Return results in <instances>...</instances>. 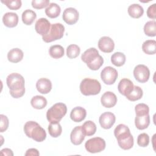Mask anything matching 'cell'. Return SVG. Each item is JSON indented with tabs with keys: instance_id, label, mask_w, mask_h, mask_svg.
I'll use <instances>...</instances> for the list:
<instances>
[{
	"instance_id": "cell-36",
	"label": "cell",
	"mask_w": 156,
	"mask_h": 156,
	"mask_svg": "<svg viewBox=\"0 0 156 156\" xmlns=\"http://www.w3.org/2000/svg\"><path fill=\"white\" fill-rule=\"evenodd\" d=\"M2 2L4 3L9 9L15 10L19 9L22 5L21 0H5L2 1Z\"/></svg>"
},
{
	"instance_id": "cell-33",
	"label": "cell",
	"mask_w": 156,
	"mask_h": 156,
	"mask_svg": "<svg viewBox=\"0 0 156 156\" xmlns=\"http://www.w3.org/2000/svg\"><path fill=\"white\" fill-rule=\"evenodd\" d=\"M144 34L149 37L156 35V22L155 20L147 21L144 26Z\"/></svg>"
},
{
	"instance_id": "cell-39",
	"label": "cell",
	"mask_w": 156,
	"mask_h": 156,
	"mask_svg": "<svg viewBox=\"0 0 156 156\" xmlns=\"http://www.w3.org/2000/svg\"><path fill=\"white\" fill-rule=\"evenodd\" d=\"M104 63V59L101 55H100L97 59L92 62L91 63L87 65L88 68H90L91 70L96 71L100 68V67L103 65Z\"/></svg>"
},
{
	"instance_id": "cell-15",
	"label": "cell",
	"mask_w": 156,
	"mask_h": 156,
	"mask_svg": "<svg viewBox=\"0 0 156 156\" xmlns=\"http://www.w3.org/2000/svg\"><path fill=\"white\" fill-rule=\"evenodd\" d=\"M133 86V83L130 80L124 78L119 81L118 85V89L121 94L126 96L132 91Z\"/></svg>"
},
{
	"instance_id": "cell-17",
	"label": "cell",
	"mask_w": 156,
	"mask_h": 156,
	"mask_svg": "<svg viewBox=\"0 0 156 156\" xmlns=\"http://www.w3.org/2000/svg\"><path fill=\"white\" fill-rule=\"evenodd\" d=\"M114 135L115 138L117 139V141H119L127 138L132 134L130 133L129 128L126 125L120 124L115 129Z\"/></svg>"
},
{
	"instance_id": "cell-28",
	"label": "cell",
	"mask_w": 156,
	"mask_h": 156,
	"mask_svg": "<svg viewBox=\"0 0 156 156\" xmlns=\"http://www.w3.org/2000/svg\"><path fill=\"white\" fill-rule=\"evenodd\" d=\"M49 54L51 57L57 59L62 57L64 55L65 51L61 45L55 44L49 48Z\"/></svg>"
},
{
	"instance_id": "cell-24",
	"label": "cell",
	"mask_w": 156,
	"mask_h": 156,
	"mask_svg": "<svg viewBox=\"0 0 156 156\" xmlns=\"http://www.w3.org/2000/svg\"><path fill=\"white\" fill-rule=\"evenodd\" d=\"M61 12L60 7L54 2H51L45 9L46 15L51 18H55L59 16Z\"/></svg>"
},
{
	"instance_id": "cell-32",
	"label": "cell",
	"mask_w": 156,
	"mask_h": 156,
	"mask_svg": "<svg viewBox=\"0 0 156 156\" xmlns=\"http://www.w3.org/2000/svg\"><path fill=\"white\" fill-rule=\"evenodd\" d=\"M142 89L138 86H133L132 91L126 97L130 101H136L140 99L143 96Z\"/></svg>"
},
{
	"instance_id": "cell-3",
	"label": "cell",
	"mask_w": 156,
	"mask_h": 156,
	"mask_svg": "<svg viewBox=\"0 0 156 156\" xmlns=\"http://www.w3.org/2000/svg\"><path fill=\"white\" fill-rule=\"evenodd\" d=\"M101 90V83L96 79L85 78L80 84V92L85 96L96 95L100 93Z\"/></svg>"
},
{
	"instance_id": "cell-44",
	"label": "cell",
	"mask_w": 156,
	"mask_h": 156,
	"mask_svg": "<svg viewBox=\"0 0 156 156\" xmlns=\"http://www.w3.org/2000/svg\"><path fill=\"white\" fill-rule=\"evenodd\" d=\"M1 155H13V153L12 151L9 148H4L1 151Z\"/></svg>"
},
{
	"instance_id": "cell-19",
	"label": "cell",
	"mask_w": 156,
	"mask_h": 156,
	"mask_svg": "<svg viewBox=\"0 0 156 156\" xmlns=\"http://www.w3.org/2000/svg\"><path fill=\"white\" fill-rule=\"evenodd\" d=\"M2 22L7 27H14L18 23V16L16 13L7 12L3 15Z\"/></svg>"
},
{
	"instance_id": "cell-18",
	"label": "cell",
	"mask_w": 156,
	"mask_h": 156,
	"mask_svg": "<svg viewBox=\"0 0 156 156\" xmlns=\"http://www.w3.org/2000/svg\"><path fill=\"white\" fill-rule=\"evenodd\" d=\"M36 88L38 91L41 94H47L52 89V83L47 78H40L36 83Z\"/></svg>"
},
{
	"instance_id": "cell-11",
	"label": "cell",
	"mask_w": 156,
	"mask_h": 156,
	"mask_svg": "<svg viewBox=\"0 0 156 156\" xmlns=\"http://www.w3.org/2000/svg\"><path fill=\"white\" fill-rule=\"evenodd\" d=\"M51 23L50 22L44 18H41L38 19L35 24V29L36 32L44 36L48 34L51 28Z\"/></svg>"
},
{
	"instance_id": "cell-7",
	"label": "cell",
	"mask_w": 156,
	"mask_h": 156,
	"mask_svg": "<svg viewBox=\"0 0 156 156\" xmlns=\"http://www.w3.org/2000/svg\"><path fill=\"white\" fill-rule=\"evenodd\" d=\"M118 74L117 70L112 66L105 67L101 73V78L103 82L106 85L113 84L117 77Z\"/></svg>"
},
{
	"instance_id": "cell-42",
	"label": "cell",
	"mask_w": 156,
	"mask_h": 156,
	"mask_svg": "<svg viewBox=\"0 0 156 156\" xmlns=\"http://www.w3.org/2000/svg\"><path fill=\"white\" fill-rule=\"evenodd\" d=\"M156 4L150 5L147 10V15L149 18L155 20L156 18Z\"/></svg>"
},
{
	"instance_id": "cell-23",
	"label": "cell",
	"mask_w": 156,
	"mask_h": 156,
	"mask_svg": "<svg viewBox=\"0 0 156 156\" xmlns=\"http://www.w3.org/2000/svg\"><path fill=\"white\" fill-rule=\"evenodd\" d=\"M130 16L133 18H139L144 13V9L141 5L138 4H133L130 5L127 9Z\"/></svg>"
},
{
	"instance_id": "cell-4",
	"label": "cell",
	"mask_w": 156,
	"mask_h": 156,
	"mask_svg": "<svg viewBox=\"0 0 156 156\" xmlns=\"http://www.w3.org/2000/svg\"><path fill=\"white\" fill-rule=\"evenodd\" d=\"M67 112L66 105L62 102L54 104L46 112V118L49 122H60Z\"/></svg>"
},
{
	"instance_id": "cell-10",
	"label": "cell",
	"mask_w": 156,
	"mask_h": 156,
	"mask_svg": "<svg viewBox=\"0 0 156 156\" xmlns=\"http://www.w3.org/2000/svg\"><path fill=\"white\" fill-rule=\"evenodd\" d=\"M116 121V117L115 115L110 112H104L101 115L99 122L101 126L105 129H110Z\"/></svg>"
},
{
	"instance_id": "cell-35",
	"label": "cell",
	"mask_w": 156,
	"mask_h": 156,
	"mask_svg": "<svg viewBox=\"0 0 156 156\" xmlns=\"http://www.w3.org/2000/svg\"><path fill=\"white\" fill-rule=\"evenodd\" d=\"M118 143L121 149L124 150H129L133 146V137L130 135L129 137L124 140L118 141Z\"/></svg>"
},
{
	"instance_id": "cell-43",
	"label": "cell",
	"mask_w": 156,
	"mask_h": 156,
	"mask_svg": "<svg viewBox=\"0 0 156 156\" xmlns=\"http://www.w3.org/2000/svg\"><path fill=\"white\" fill-rule=\"evenodd\" d=\"M39 155H40V153H39L38 151L35 148L29 149L25 154L26 156H27V155H37V156H38Z\"/></svg>"
},
{
	"instance_id": "cell-21",
	"label": "cell",
	"mask_w": 156,
	"mask_h": 156,
	"mask_svg": "<svg viewBox=\"0 0 156 156\" xmlns=\"http://www.w3.org/2000/svg\"><path fill=\"white\" fill-rule=\"evenodd\" d=\"M150 124L149 115L136 116L135 119V124L136 127L139 130H143L146 129Z\"/></svg>"
},
{
	"instance_id": "cell-14",
	"label": "cell",
	"mask_w": 156,
	"mask_h": 156,
	"mask_svg": "<svg viewBox=\"0 0 156 156\" xmlns=\"http://www.w3.org/2000/svg\"><path fill=\"white\" fill-rule=\"evenodd\" d=\"M102 105L105 108H112L114 107L117 102V97L112 91H106L101 98Z\"/></svg>"
},
{
	"instance_id": "cell-41",
	"label": "cell",
	"mask_w": 156,
	"mask_h": 156,
	"mask_svg": "<svg viewBox=\"0 0 156 156\" xmlns=\"http://www.w3.org/2000/svg\"><path fill=\"white\" fill-rule=\"evenodd\" d=\"M1 117V122H0V132H4L9 127V119L8 118L2 114L0 115Z\"/></svg>"
},
{
	"instance_id": "cell-26",
	"label": "cell",
	"mask_w": 156,
	"mask_h": 156,
	"mask_svg": "<svg viewBox=\"0 0 156 156\" xmlns=\"http://www.w3.org/2000/svg\"><path fill=\"white\" fill-rule=\"evenodd\" d=\"M21 18L23 23L26 25L29 26L31 25L36 19L37 14L34 11L30 9H27L23 12Z\"/></svg>"
},
{
	"instance_id": "cell-34",
	"label": "cell",
	"mask_w": 156,
	"mask_h": 156,
	"mask_svg": "<svg viewBox=\"0 0 156 156\" xmlns=\"http://www.w3.org/2000/svg\"><path fill=\"white\" fill-rule=\"evenodd\" d=\"M80 52V49L77 44H72L66 48V55L69 58H74L78 57Z\"/></svg>"
},
{
	"instance_id": "cell-25",
	"label": "cell",
	"mask_w": 156,
	"mask_h": 156,
	"mask_svg": "<svg viewBox=\"0 0 156 156\" xmlns=\"http://www.w3.org/2000/svg\"><path fill=\"white\" fill-rule=\"evenodd\" d=\"M31 105L35 109L40 110L44 108L47 105V100L43 96L37 95L34 96L30 101Z\"/></svg>"
},
{
	"instance_id": "cell-2",
	"label": "cell",
	"mask_w": 156,
	"mask_h": 156,
	"mask_svg": "<svg viewBox=\"0 0 156 156\" xmlns=\"http://www.w3.org/2000/svg\"><path fill=\"white\" fill-rule=\"evenodd\" d=\"M24 132L27 136L37 142H42L46 138L45 130L34 121L26 122L24 126Z\"/></svg>"
},
{
	"instance_id": "cell-9",
	"label": "cell",
	"mask_w": 156,
	"mask_h": 156,
	"mask_svg": "<svg viewBox=\"0 0 156 156\" xmlns=\"http://www.w3.org/2000/svg\"><path fill=\"white\" fill-rule=\"evenodd\" d=\"M79 14L78 11L73 7H68L64 10L62 18L63 21L69 25L76 23L79 20Z\"/></svg>"
},
{
	"instance_id": "cell-1",
	"label": "cell",
	"mask_w": 156,
	"mask_h": 156,
	"mask_svg": "<svg viewBox=\"0 0 156 156\" xmlns=\"http://www.w3.org/2000/svg\"><path fill=\"white\" fill-rule=\"evenodd\" d=\"M6 83L10 89V94L14 98L22 97L25 93L24 79L20 74H10L6 79Z\"/></svg>"
},
{
	"instance_id": "cell-29",
	"label": "cell",
	"mask_w": 156,
	"mask_h": 156,
	"mask_svg": "<svg viewBox=\"0 0 156 156\" xmlns=\"http://www.w3.org/2000/svg\"><path fill=\"white\" fill-rule=\"evenodd\" d=\"M48 132L52 137L57 138L62 134V128L58 122H50L48 126Z\"/></svg>"
},
{
	"instance_id": "cell-20",
	"label": "cell",
	"mask_w": 156,
	"mask_h": 156,
	"mask_svg": "<svg viewBox=\"0 0 156 156\" xmlns=\"http://www.w3.org/2000/svg\"><path fill=\"white\" fill-rule=\"evenodd\" d=\"M87 115L86 110L82 107H76L72 109L70 113L71 119L76 122H79L83 121Z\"/></svg>"
},
{
	"instance_id": "cell-8",
	"label": "cell",
	"mask_w": 156,
	"mask_h": 156,
	"mask_svg": "<svg viewBox=\"0 0 156 156\" xmlns=\"http://www.w3.org/2000/svg\"><path fill=\"white\" fill-rule=\"evenodd\" d=\"M133 76L138 82L145 83L149 79L150 71L146 65H138L133 69Z\"/></svg>"
},
{
	"instance_id": "cell-16",
	"label": "cell",
	"mask_w": 156,
	"mask_h": 156,
	"mask_svg": "<svg viewBox=\"0 0 156 156\" xmlns=\"http://www.w3.org/2000/svg\"><path fill=\"white\" fill-rule=\"evenodd\" d=\"M100 55L98 51L94 48H90L86 50L81 56L82 60L87 65L91 63L92 62L98 58Z\"/></svg>"
},
{
	"instance_id": "cell-13",
	"label": "cell",
	"mask_w": 156,
	"mask_h": 156,
	"mask_svg": "<svg viewBox=\"0 0 156 156\" xmlns=\"http://www.w3.org/2000/svg\"><path fill=\"white\" fill-rule=\"evenodd\" d=\"M85 135L82 130V126H76L71 131L70 134V140L74 145L80 144L84 140Z\"/></svg>"
},
{
	"instance_id": "cell-31",
	"label": "cell",
	"mask_w": 156,
	"mask_h": 156,
	"mask_svg": "<svg viewBox=\"0 0 156 156\" xmlns=\"http://www.w3.org/2000/svg\"><path fill=\"white\" fill-rule=\"evenodd\" d=\"M126 55L121 52H116L111 56V62L116 66H121L126 62Z\"/></svg>"
},
{
	"instance_id": "cell-5",
	"label": "cell",
	"mask_w": 156,
	"mask_h": 156,
	"mask_svg": "<svg viewBox=\"0 0 156 156\" xmlns=\"http://www.w3.org/2000/svg\"><path fill=\"white\" fill-rule=\"evenodd\" d=\"M65 32V27L61 23H54L51 24L49 32L42 37L43 40L46 43H50L61 39Z\"/></svg>"
},
{
	"instance_id": "cell-22",
	"label": "cell",
	"mask_w": 156,
	"mask_h": 156,
	"mask_svg": "<svg viewBox=\"0 0 156 156\" xmlns=\"http://www.w3.org/2000/svg\"><path fill=\"white\" fill-rule=\"evenodd\" d=\"M23 52L19 48L12 49L7 53L8 60L12 63L20 62L23 58Z\"/></svg>"
},
{
	"instance_id": "cell-38",
	"label": "cell",
	"mask_w": 156,
	"mask_h": 156,
	"mask_svg": "<svg viewBox=\"0 0 156 156\" xmlns=\"http://www.w3.org/2000/svg\"><path fill=\"white\" fill-rule=\"evenodd\" d=\"M149 143V136L146 133H142L138 136L137 144L141 147H146Z\"/></svg>"
},
{
	"instance_id": "cell-40",
	"label": "cell",
	"mask_w": 156,
	"mask_h": 156,
	"mask_svg": "<svg viewBox=\"0 0 156 156\" xmlns=\"http://www.w3.org/2000/svg\"><path fill=\"white\" fill-rule=\"evenodd\" d=\"M49 5V0H33L32 6L36 9H41Z\"/></svg>"
},
{
	"instance_id": "cell-27",
	"label": "cell",
	"mask_w": 156,
	"mask_h": 156,
	"mask_svg": "<svg viewBox=\"0 0 156 156\" xmlns=\"http://www.w3.org/2000/svg\"><path fill=\"white\" fill-rule=\"evenodd\" d=\"M143 51L148 55H153L156 52V41L154 40H147L142 44Z\"/></svg>"
},
{
	"instance_id": "cell-12",
	"label": "cell",
	"mask_w": 156,
	"mask_h": 156,
	"mask_svg": "<svg viewBox=\"0 0 156 156\" xmlns=\"http://www.w3.org/2000/svg\"><path fill=\"white\" fill-rule=\"evenodd\" d=\"M98 47L101 51L105 53H110L113 51L115 48V43L111 38L109 37L104 36L99 40Z\"/></svg>"
},
{
	"instance_id": "cell-6",
	"label": "cell",
	"mask_w": 156,
	"mask_h": 156,
	"mask_svg": "<svg viewBox=\"0 0 156 156\" xmlns=\"http://www.w3.org/2000/svg\"><path fill=\"white\" fill-rule=\"evenodd\" d=\"M105 141L101 137H94L87 140L85 144L86 150L90 153H98L105 148Z\"/></svg>"
},
{
	"instance_id": "cell-37",
	"label": "cell",
	"mask_w": 156,
	"mask_h": 156,
	"mask_svg": "<svg viewBox=\"0 0 156 156\" xmlns=\"http://www.w3.org/2000/svg\"><path fill=\"white\" fill-rule=\"evenodd\" d=\"M135 111L136 116L145 115L149 114V108L147 105L144 103H140L137 104L135 107Z\"/></svg>"
},
{
	"instance_id": "cell-30",
	"label": "cell",
	"mask_w": 156,
	"mask_h": 156,
	"mask_svg": "<svg viewBox=\"0 0 156 156\" xmlns=\"http://www.w3.org/2000/svg\"><path fill=\"white\" fill-rule=\"evenodd\" d=\"M82 130L85 136H92L96 132V126L92 121H87L82 126Z\"/></svg>"
}]
</instances>
